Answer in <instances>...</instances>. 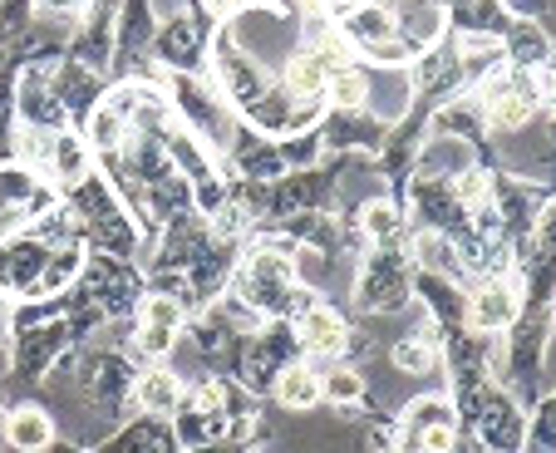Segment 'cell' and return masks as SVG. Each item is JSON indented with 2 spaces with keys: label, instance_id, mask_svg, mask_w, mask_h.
Listing matches in <instances>:
<instances>
[{
  "label": "cell",
  "instance_id": "30bf717a",
  "mask_svg": "<svg viewBox=\"0 0 556 453\" xmlns=\"http://www.w3.org/2000/svg\"><path fill=\"white\" fill-rule=\"evenodd\" d=\"M394 30H400V25L389 21L384 11H375V5H359V11L345 21V35H350V40H359L365 50H375V45L394 40Z\"/></svg>",
  "mask_w": 556,
  "mask_h": 453
},
{
  "label": "cell",
  "instance_id": "3957f363",
  "mask_svg": "<svg viewBox=\"0 0 556 453\" xmlns=\"http://www.w3.org/2000/svg\"><path fill=\"white\" fill-rule=\"evenodd\" d=\"M336 74V60L326 50H295L286 60V95L291 99H320Z\"/></svg>",
  "mask_w": 556,
  "mask_h": 453
},
{
  "label": "cell",
  "instance_id": "e0dca14e",
  "mask_svg": "<svg viewBox=\"0 0 556 453\" xmlns=\"http://www.w3.org/2000/svg\"><path fill=\"white\" fill-rule=\"evenodd\" d=\"M118 138H124V118H118L109 104H99L94 118H89V143H94V148H114Z\"/></svg>",
  "mask_w": 556,
  "mask_h": 453
},
{
  "label": "cell",
  "instance_id": "8992f818",
  "mask_svg": "<svg viewBox=\"0 0 556 453\" xmlns=\"http://www.w3.org/2000/svg\"><path fill=\"white\" fill-rule=\"evenodd\" d=\"M138 410L143 414H157V419H173V414L182 410V380L173 375V369H148L143 380H138Z\"/></svg>",
  "mask_w": 556,
  "mask_h": 453
},
{
  "label": "cell",
  "instance_id": "2e32d148",
  "mask_svg": "<svg viewBox=\"0 0 556 453\" xmlns=\"http://www.w3.org/2000/svg\"><path fill=\"white\" fill-rule=\"evenodd\" d=\"M365 394V380H359L355 369H330L320 375V400H336V404H350Z\"/></svg>",
  "mask_w": 556,
  "mask_h": 453
},
{
  "label": "cell",
  "instance_id": "7c38bea8",
  "mask_svg": "<svg viewBox=\"0 0 556 453\" xmlns=\"http://www.w3.org/2000/svg\"><path fill=\"white\" fill-rule=\"evenodd\" d=\"M532 118V95L527 89H497L493 99H488V124L493 128H517Z\"/></svg>",
  "mask_w": 556,
  "mask_h": 453
},
{
  "label": "cell",
  "instance_id": "ba28073f",
  "mask_svg": "<svg viewBox=\"0 0 556 453\" xmlns=\"http://www.w3.org/2000/svg\"><path fill=\"white\" fill-rule=\"evenodd\" d=\"M301 345L311 350V355H340V350H345V320L330 306L301 311Z\"/></svg>",
  "mask_w": 556,
  "mask_h": 453
},
{
  "label": "cell",
  "instance_id": "277c9868",
  "mask_svg": "<svg viewBox=\"0 0 556 453\" xmlns=\"http://www.w3.org/2000/svg\"><path fill=\"white\" fill-rule=\"evenodd\" d=\"M409 424H414V449H424V453H448L453 449V404L448 400H419L414 404V414H409Z\"/></svg>",
  "mask_w": 556,
  "mask_h": 453
},
{
  "label": "cell",
  "instance_id": "44dd1931",
  "mask_svg": "<svg viewBox=\"0 0 556 453\" xmlns=\"http://www.w3.org/2000/svg\"><path fill=\"white\" fill-rule=\"evenodd\" d=\"M355 5H365V0H355Z\"/></svg>",
  "mask_w": 556,
  "mask_h": 453
},
{
  "label": "cell",
  "instance_id": "52a82bcc",
  "mask_svg": "<svg viewBox=\"0 0 556 453\" xmlns=\"http://www.w3.org/2000/svg\"><path fill=\"white\" fill-rule=\"evenodd\" d=\"M45 163H50L54 183H79L89 173V143L79 134H70V128H60V134H50Z\"/></svg>",
  "mask_w": 556,
  "mask_h": 453
},
{
  "label": "cell",
  "instance_id": "9a60e30c",
  "mask_svg": "<svg viewBox=\"0 0 556 453\" xmlns=\"http://www.w3.org/2000/svg\"><path fill=\"white\" fill-rule=\"evenodd\" d=\"M394 365L404 369V375H424V369H433V340L424 336H409L394 345Z\"/></svg>",
  "mask_w": 556,
  "mask_h": 453
},
{
  "label": "cell",
  "instance_id": "9c48e42d",
  "mask_svg": "<svg viewBox=\"0 0 556 453\" xmlns=\"http://www.w3.org/2000/svg\"><path fill=\"white\" fill-rule=\"evenodd\" d=\"M276 404L291 414L315 410L320 404V375H315V365H286L276 375Z\"/></svg>",
  "mask_w": 556,
  "mask_h": 453
},
{
  "label": "cell",
  "instance_id": "4fadbf2b",
  "mask_svg": "<svg viewBox=\"0 0 556 453\" xmlns=\"http://www.w3.org/2000/svg\"><path fill=\"white\" fill-rule=\"evenodd\" d=\"M326 95L336 99L340 109H359V104H365V99H369V79L355 70V64H345V70H340V64H336V74H330Z\"/></svg>",
  "mask_w": 556,
  "mask_h": 453
},
{
  "label": "cell",
  "instance_id": "5b68a950",
  "mask_svg": "<svg viewBox=\"0 0 556 453\" xmlns=\"http://www.w3.org/2000/svg\"><path fill=\"white\" fill-rule=\"evenodd\" d=\"M50 439H54V424L40 404L11 410V419H5V443H11L15 453H40V449H50Z\"/></svg>",
  "mask_w": 556,
  "mask_h": 453
},
{
  "label": "cell",
  "instance_id": "6da1fadb",
  "mask_svg": "<svg viewBox=\"0 0 556 453\" xmlns=\"http://www.w3.org/2000/svg\"><path fill=\"white\" fill-rule=\"evenodd\" d=\"M178 326H182L178 301H173V295H148L143 311H138V345L157 360L173 355V345H178Z\"/></svg>",
  "mask_w": 556,
  "mask_h": 453
},
{
  "label": "cell",
  "instance_id": "5bb4252c",
  "mask_svg": "<svg viewBox=\"0 0 556 453\" xmlns=\"http://www.w3.org/2000/svg\"><path fill=\"white\" fill-rule=\"evenodd\" d=\"M359 227H365V237H369V242H379V247H384V242H394V232H400V212H394V202H384V198H379V202H369V207H365V217H359Z\"/></svg>",
  "mask_w": 556,
  "mask_h": 453
},
{
  "label": "cell",
  "instance_id": "d6986e66",
  "mask_svg": "<svg viewBox=\"0 0 556 453\" xmlns=\"http://www.w3.org/2000/svg\"><path fill=\"white\" fill-rule=\"evenodd\" d=\"M483 192H488L483 173H463V178H458V198H463V202H478Z\"/></svg>",
  "mask_w": 556,
  "mask_h": 453
},
{
  "label": "cell",
  "instance_id": "ffe728a7",
  "mask_svg": "<svg viewBox=\"0 0 556 453\" xmlns=\"http://www.w3.org/2000/svg\"><path fill=\"white\" fill-rule=\"evenodd\" d=\"M207 5H212V11L227 15V11H237V5H247V0H207Z\"/></svg>",
  "mask_w": 556,
  "mask_h": 453
},
{
  "label": "cell",
  "instance_id": "ac0fdd59",
  "mask_svg": "<svg viewBox=\"0 0 556 453\" xmlns=\"http://www.w3.org/2000/svg\"><path fill=\"white\" fill-rule=\"evenodd\" d=\"M448 242H439V237H419V262L424 266H439V272H453V262H448Z\"/></svg>",
  "mask_w": 556,
  "mask_h": 453
},
{
  "label": "cell",
  "instance_id": "8fae6325",
  "mask_svg": "<svg viewBox=\"0 0 556 453\" xmlns=\"http://www.w3.org/2000/svg\"><path fill=\"white\" fill-rule=\"evenodd\" d=\"M79 266H85V252H79V247H64V252L45 256V272H40V281H35V295L64 291V286L79 276Z\"/></svg>",
  "mask_w": 556,
  "mask_h": 453
},
{
  "label": "cell",
  "instance_id": "7a4b0ae2",
  "mask_svg": "<svg viewBox=\"0 0 556 453\" xmlns=\"http://www.w3.org/2000/svg\"><path fill=\"white\" fill-rule=\"evenodd\" d=\"M517 320V286L507 281H488L472 291L468 301V326L483 330V336H493V330H507Z\"/></svg>",
  "mask_w": 556,
  "mask_h": 453
}]
</instances>
